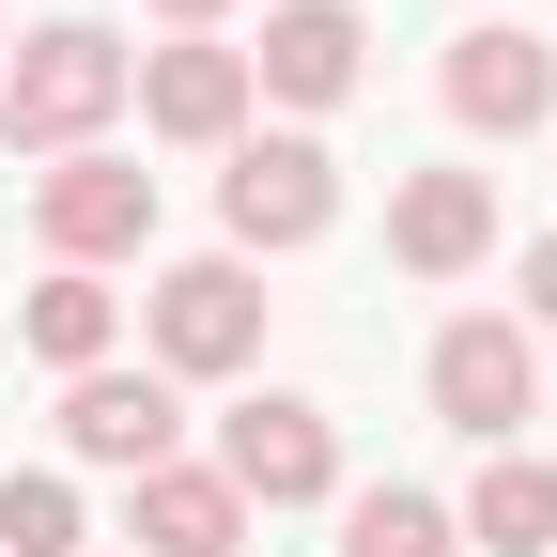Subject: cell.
Wrapping results in <instances>:
<instances>
[{
  "label": "cell",
  "instance_id": "obj_18",
  "mask_svg": "<svg viewBox=\"0 0 557 557\" xmlns=\"http://www.w3.org/2000/svg\"><path fill=\"white\" fill-rule=\"evenodd\" d=\"M156 16H186V32H201V16H233V0H156Z\"/></svg>",
  "mask_w": 557,
  "mask_h": 557
},
{
  "label": "cell",
  "instance_id": "obj_1",
  "mask_svg": "<svg viewBox=\"0 0 557 557\" xmlns=\"http://www.w3.org/2000/svg\"><path fill=\"white\" fill-rule=\"evenodd\" d=\"M124 109V47L94 32V16H62V32H32L16 47V78H0V124L32 139V156H78V139Z\"/></svg>",
  "mask_w": 557,
  "mask_h": 557
},
{
  "label": "cell",
  "instance_id": "obj_12",
  "mask_svg": "<svg viewBox=\"0 0 557 557\" xmlns=\"http://www.w3.org/2000/svg\"><path fill=\"white\" fill-rule=\"evenodd\" d=\"M248 542V496L218 465H139V557H233Z\"/></svg>",
  "mask_w": 557,
  "mask_h": 557
},
{
  "label": "cell",
  "instance_id": "obj_13",
  "mask_svg": "<svg viewBox=\"0 0 557 557\" xmlns=\"http://www.w3.org/2000/svg\"><path fill=\"white\" fill-rule=\"evenodd\" d=\"M465 542L542 557V542H557V465H542V449H496V465H480V496H465Z\"/></svg>",
  "mask_w": 557,
  "mask_h": 557
},
{
  "label": "cell",
  "instance_id": "obj_11",
  "mask_svg": "<svg viewBox=\"0 0 557 557\" xmlns=\"http://www.w3.org/2000/svg\"><path fill=\"white\" fill-rule=\"evenodd\" d=\"M387 248H403L418 278H465L480 248H496V186H480V171H403V201H387Z\"/></svg>",
  "mask_w": 557,
  "mask_h": 557
},
{
  "label": "cell",
  "instance_id": "obj_9",
  "mask_svg": "<svg viewBox=\"0 0 557 557\" xmlns=\"http://www.w3.org/2000/svg\"><path fill=\"white\" fill-rule=\"evenodd\" d=\"M357 0H278V16H263V94H295V109H341V94H357Z\"/></svg>",
  "mask_w": 557,
  "mask_h": 557
},
{
  "label": "cell",
  "instance_id": "obj_6",
  "mask_svg": "<svg viewBox=\"0 0 557 557\" xmlns=\"http://www.w3.org/2000/svg\"><path fill=\"white\" fill-rule=\"evenodd\" d=\"M449 124H480V139H527V124H557V47L542 32H449Z\"/></svg>",
  "mask_w": 557,
  "mask_h": 557
},
{
  "label": "cell",
  "instance_id": "obj_10",
  "mask_svg": "<svg viewBox=\"0 0 557 557\" xmlns=\"http://www.w3.org/2000/svg\"><path fill=\"white\" fill-rule=\"evenodd\" d=\"M124 78H139V124L156 139H233L248 124V47H156Z\"/></svg>",
  "mask_w": 557,
  "mask_h": 557
},
{
  "label": "cell",
  "instance_id": "obj_15",
  "mask_svg": "<svg viewBox=\"0 0 557 557\" xmlns=\"http://www.w3.org/2000/svg\"><path fill=\"white\" fill-rule=\"evenodd\" d=\"M32 357H47V372H109V295H94L78 263L32 295Z\"/></svg>",
  "mask_w": 557,
  "mask_h": 557
},
{
  "label": "cell",
  "instance_id": "obj_8",
  "mask_svg": "<svg viewBox=\"0 0 557 557\" xmlns=\"http://www.w3.org/2000/svg\"><path fill=\"white\" fill-rule=\"evenodd\" d=\"M171 434H186L171 372H78L62 387V449L78 465H171Z\"/></svg>",
  "mask_w": 557,
  "mask_h": 557
},
{
  "label": "cell",
  "instance_id": "obj_2",
  "mask_svg": "<svg viewBox=\"0 0 557 557\" xmlns=\"http://www.w3.org/2000/svg\"><path fill=\"white\" fill-rule=\"evenodd\" d=\"M218 480L248 511H310V496H341V434H325V403H233V434H218Z\"/></svg>",
  "mask_w": 557,
  "mask_h": 557
},
{
  "label": "cell",
  "instance_id": "obj_7",
  "mask_svg": "<svg viewBox=\"0 0 557 557\" xmlns=\"http://www.w3.org/2000/svg\"><path fill=\"white\" fill-rule=\"evenodd\" d=\"M32 218H47V248L62 263H109V248H139V233H156V171H124V156H62L47 186H32Z\"/></svg>",
  "mask_w": 557,
  "mask_h": 557
},
{
  "label": "cell",
  "instance_id": "obj_17",
  "mask_svg": "<svg viewBox=\"0 0 557 557\" xmlns=\"http://www.w3.org/2000/svg\"><path fill=\"white\" fill-rule=\"evenodd\" d=\"M527 310H542V325H557V233H542V248H527Z\"/></svg>",
  "mask_w": 557,
  "mask_h": 557
},
{
  "label": "cell",
  "instance_id": "obj_5",
  "mask_svg": "<svg viewBox=\"0 0 557 557\" xmlns=\"http://www.w3.org/2000/svg\"><path fill=\"white\" fill-rule=\"evenodd\" d=\"M156 357H171V372H248V357H263V295H248L233 248L156 278Z\"/></svg>",
  "mask_w": 557,
  "mask_h": 557
},
{
  "label": "cell",
  "instance_id": "obj_16",
  "mask_svg": "<svg viewBox=\"0 0 557 557\" xmlns=\"http://www.w3.org/2000/svg\"><path fill=\"white\" fill-rule=\"evenodd\" d=\"M0 557H78V496L62 480H0Z\"/></svg>",
  "mask_w": 557,
  "mask_h": 557
},
{
  "label": "cell",
  "instance_id": "obj_3",
  "mask_svg": "<svg viewBox=\"0 0 557 557\" xmlns=\"http://www.w3.org/2000/svg\"><path fill=\"white\" fill-rule=\"evenodd\" d=\"M218 218L233 248H310L341 218V171H325V139H233V171H218Z\"/></svg>",
  "mask_w": 557,
  "mask_h": 557
},
{
  "label": "cell",
  "instance_id": "obj_4",
  "mask_svg": "<svg viewBox=\"0 0 557 557\" xmlns=\"http://www.w3.org/2000/svg\"><path fill=\"white\" fill-rule=\"evenodd\" d=\"M542 403V357H527V325H496V310H465L449 341H434V418L449 434H480V449H511V418Z\"/></svg>",
  "mask_w": 557,
  "mask_h": 557
},
{
  "label": "cell",
  "instance_id": "obj_14",
  "mask_svg": "<svg viewBox=\"0 0 557 557\" xmlns=\"http://www.w3.org/2000/svg\"><path fill=\"white\" fill-rule=\"evenodd\" d=\"M341 557H465V527H449L434 496H403V480H387V496L341 511Z\"/></svg>",
  "mask_w": 557,
  "mask_h": 557
}]
</instances>
